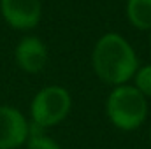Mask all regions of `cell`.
Segmentation results:
<instances>
[{"instance_id":"obj_5","label":"cell","mask_w":151,"mask_h":149,"mask_svg":"<svg viewBox=\"0 0 151 149\" xmlns=\"http://www.w3.org/2000/svg\"><path fill=\"white\" fill-rule=\"evenodd\" d=\"M28 121L18 109L0 105V149H16L28 137Z\"/></svg>"},{"instance_id":"obj_4","label":"cell","mask_w":151,"mask_h":149,"mask_svg":"<svg viewBox=\"0 0 151 149\" xmlns=\"http://www.w3.org/2000/svg\"><path fill=\"white\" fill-rule=\"evenodd\" d=\"M4 19L16 30H30L37 27L42 16L40 0H0Z\"/></svg>"},{"instance_id":"obj_10","label":"cell","mask_w":151,"mask_h":149,"mask_svg":"<svg viewBox=\"0 0 151 149\" xmlns=\"http://www.w3.org/2000/svg\"><path fill=\"white\" fill-rule=\"evenodd\" d=\"M150 140H151V128H150Z\"/></svg>"},{"instance_id":"obj_11","label":"cell","mask_w":151,"mask_h":149,"mask_svg":"<svg viewBox=\"0 0 151 149\" xmlns=\"http://www.w3.org/2000/svg\"><path fill=\"white\" fill-rule=\"evenodd\" d=\"M150 40H151V37H150Z\"/></svg>"},{"instance_id":"obj_6","label":"cell","mask_w":151,"mask_h":149,"mask_svg":"<svg viewBox=\"0 0 151 149\" xmlns=\"http://www.w3.org/2000/svg\"><path fill=\"white\" fill-rule=\"evenodd\" d=\"M14 58L21 70L28 74H37L47 63V47L39 37L28 35L18 42Z\"/></svg>"},{"instance_id":"obj_9","label":"cell","mask_w":151,"mask_h":149,"mask_svg":"<svg viewBox=\"0 0 151 149\" xmlns=\"http://www.w3.org/2000/svg\"><path fill=\"white\" fill-rule=\"evenodd\" d=\"M134 81H135V88L146 97L151 98V63L150 65H142L137 69V72L134 75Z\"/></svg>"},{"instance_id":"obj_2","label":"cell","mask_w":151,"mask_h":149,"mask_svg":"<svg viewBox=\"0 0 151 149\" xmlns=\"http://www.w3.org/2000/svg\"><path fill=\"white\" fill-rule=\"evenodd\" d=\"M106 114L116 128L132 132L148 117L146 97L132 84L114 86L106 100Z\"/></svg>"},{"instance_id":"obj_3","label":"cell","mask_w":151,"mask_h":149,"mask_svg":"<svg viewBox=\"0 0 151 149\" xmlns=\"http://www.w3.org/2000/svg\"><path fill=\"white\" fill-rule=\"evenodd\" d=\"M72 107L70 93L62 86H46L32 100V123L40 128H49L62 123Z\"/></svg>"},{"instance_id":"obj_7","label":"cell","mask_w":151,"mask_h":149,"mask_svg":"<svg viewBox=\"0 0 151 149\" xmlns=\"http://www.w3.org/2000/svg\"><path fill=\"white\" fill-rule=\"evenodd\" d=\"M128 21L139 30H151V0H128Z\"/></svg>"},{"instance_id":"obj_8","label":"cell","mask_w":151,"mask_h":149,"mask_svg":"<svg viewBox=\"0 0 151 149\" xmlns=\"http://www.w3.org/2000/svg\"><path fill=\"white\" fill-rule=\"evenodd\" d=\"M46 128H40L37 125H30L28 126V137H27V149H62L60 144L51 139L49 135L44 133Z\"/></svg>"},{"instance_id":"obj_1","label":"cell","mask_w":151,"mask_h":149,"mask_svg":"<svg viewBox=\"0 0 151 149\" xmlns=\"http://www.w3.org/2000/svg\"><path fill=\"white\" fill-rule=\"evenodd\" d=\"M91 65L106 84H127L139 69V60L128 40L116 32L104 34L91 53Z\"/></svg>"}]
</instances>
